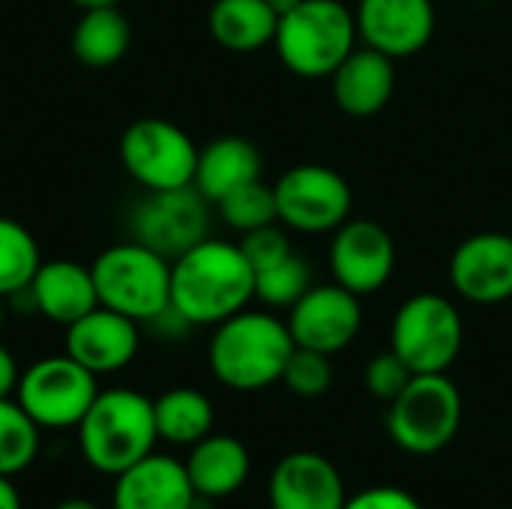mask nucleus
<instances>
[{
    "mask_svg": "<svg viewBox=\"0 0 512 509\" xmlns=\"http://www.w3.org/2000/svg\"><path fill=\"white\" fill-rule=\"evenodd\" d=\"M255 297V270L237 243L204 237L171 261V309L189 327H216Z\"/></svg>",
    "mask_w": 512,
    "mask_h": 509,
    "instance_id": "1",
    "label": "nucleus"
},
{
    "mask_svg": "<svg viewBox=\"0 0 512 509\" xmlns=\"http://www.w3.org/2000/svg\"><path fill=\"white\" fill-rule=\"evenodd\" d=\"M294 348L297 345L285 321L267 312L243 309L216 324L207 360L219 384L237 393H255L282 381L285 363Z\"/></svg>",
    "mask_w": 512,
    "mask_h": 509,
    "instance_id": "2",
    "label": "nucleus"
},
{
    "mask_svg": "<svg viewBox=\"0 0 512 509\" xmlns=\"http://www.w3.org/2000/svg\"><path fill=\"white\" fill-rule=\"evenodd\" d=\"M75 432L84 462L105 477H117L150 456L159 441L153 399L129 387L99 390Z\"/></svg>",
    "mask_w": 512,
    "mask_h": 509,
    "instance_id": "3",
    "label": "nucleus"
},
{
    "mask_svg": "<svg viewBox=\"0 0 512 509\" xmlns=\"http://www.w3.org/2000/svg\"><path fill=\"white\" fill-rule=\"evenodd\" d=\"M354 9L342 0H303L279 18L273 45L285 69L297 78H330L357 48Z\"/></svg>",
    "mask_w": 512,
    "mask_h": 509,
    "instance_id": "4",
    "label": "nucleus"
},
{
    "mask_svg": "<svg viewBox=\"0 0 512 509\" xmlns=\"http://www.w3.org/2000/svg\"><path fill=\"white\" fill-rule=\"evenodd\" d=\"M90 270L105 309L138 324H150L171 309V261L135 240L105 249Z\"/></svg>",
    "mask_w": 512,
    "mask_h": 509,
    "instance_id": "5",
    "label": "nucleus"
},
{
    "mask_svg": "<svg viewBox=\"0 0 512 509\" xmlns=\"http://www.w3.org/2000/svg\"><path fill=\"white\" fill-rule=\"evenodd\" d=\"M462 426V393L441 375H414L390 402V438L411 456H435L453 444Z\"/></svg>",
    "mask_w": 512,
    "mask_h": 509,
    "instance_id": "6",
    "label": "nucleus"
},
{
    "mask_svg": "<svg viewBox=\"0 0 512 509\" xmlns=\"http://www.w3.org/2000/svg\"><path fill=\"white\" fill-rule=\"evenodd\" d=\"M465 342V324L456 309L441 294H414L405 300L393 318L390 348L411 366L414 375L447 372Z\"/></svg>",
    "mask_w": 512,
    "mask_h": 509,
    "instance_id": "7",
    "label": "nucleus"
},
{
    "mask_svg": "<svg viewBox=\"0 0 512 509\" xmlns=\"http://www.w3.org/2000/svg\"><path fill=\"white\" fill-rule=\"evenodd\" d=\"M99 396V381L90 369L75 363L69 354L42 357L21 372L15 402L42 432L75 429L93 399Z\"/></svg>",
    "mask_w": 512,
    "mask_h": 509,
    "instance_id": "8",
    "label": "nucleus"
},
{
    "mask_svg": "<svg viewBox=\"0 0 512 509\" xmlns=\"http://www.w3.org/2000/svg\"><path fill=\"white\" fill-rule=\"evenodd\" d=\"M120 162L144 192L192 186L198 147L186 129L165 117H141L120 138Z\"/></svg>",
    "mask_w": 512,
    "mask_h": 509,
    "instance_id": "9",
    "label": "nucleus"
},
{
    "mask_svg": "<svg viewBox=\"0 0 512 509\" xmlns=\"http://www.w3.org/2000/svg\"><path fill=\"white\" fill-rule=\"evenodd\" d=\"M276 207L279 222L300 234H324L336 231L351 219L354 195L348 180L318 162L294 165L276 180Z\"/></svg>",
    "mask_w": 512,
    "mask_h": 509,
    "instance_id": "10",
    "label": "nucleus"
},
{
    "mask_svg": "<svg viewBox=\"0 0 512 509\" xmlns=\"http://www.w3.org/2000/svg\"><path fill=\"white\" fill-rule=\"evenodd\" d=\"M207 198L195 186L147 192L129 213L135 243L174 261L207 237Z\"/></svg>",
    "mask_w": 512,
    "mask_h": 509,
    "instance_id": "11",
    "label": "nucleus"
},
{
    "mask_svg": "<svg viewBox=\"0 0 512 509\" xmlns=\"http://www.w3.org/2000/svg\"><path fill=\"white\" fill-rule=\"evenodd\" d=\"M333 279L357 297L378 294L396 273L393 234L375 219H348L330 243Z\"/></svg>",
    "mask_w": 512,
    "mask_h": 509,
    "instance_id": "12",
    "label": "nucleus"
},
{
    "mask_svg": "<svg viewBox=\"0 0 512 509\" xmlns=\"http://www.w3.org/2000/svg\"><path fill=\"white\" fill-rule=\"evenodd\" d=\"M288 330L297 348L321 351L327 357L345 351L360 327H363V309L360 297L333 285H312L291 309H288Z\"/></svg>",
    "mask_w": 512,
    "mask_h": 509,
    "instance_id": "13",
    "label": "nucleus"
},
{
    "mask_svg": "<svg viewBox=\"0 0 512 509\" xmlns=\"http://www.w3.org/2000/svg\"><path fill=\"white\" fill-rule=\"evenodd\" d=\"M450 285L477 306L512 300V234L480 231L465 237L450 258Z\"/></svg>",
    "mask_w": 512,
    "mask_h": 509,
    "instance_id": "14",
    "label": "nucleus"
},
{
    "mask_svg": "<svg viewBox=\"0 0 512 509\" xmlns=\"http://www.w3.org/2000/svg\"><path fill=\"white\" fill-rule=\"evenodd\" d=\"M357 36L363 45L402 60L420 54L435 33L432 0H357Z\"/></svg>",
    "mask_w": 512,
    "mask_h": 509,
    "instance_id": "15",
    "label": "nucleus"
},
{
    "mask_svg": "<svg viewBox=\"0 0 512 509\" xmlns=\"http://www.w3.org/2000/svg\"><path fill=\"white\" fill-rule=\"evenodd\" d=\"M138 327H141L138 321L114 309L96 306L93 312H87L84 318L66 327V354L84 369H90L96 378L120 372L138 354L141 345Z\"/></svg>",
    "mask_w": 512,
    "mask_h": 509,
    "instance_id": "16",
    "label": "nucleus"
},
{
    "mask_svg": "<svg viewBox=\"0 0 512 509\" xmlns=\"http://www.w3.org/2000/svg\"><path fill=\"white\" fill-rule=\"evenodd\" d=\"M270 507L273 509H342L345 483L330 459L321 453H288L270 474Z\"/></svg>",
    "mask_w": 512,
    "mask_h": 509,
    "instance_id": "17",
    "label": "nucleus"
},
{
    "mask_svg": "<svg viewBox=\"0 0 512 509\" xmlns=\"http://www.w3.org/2000/svg\"><path fill=\"white\" fill-rule=\"evenodd\" d=\"M192 501L186 465L156 450L114 477L111 509H189Z\"/></svg>",
    "mask_w": 512,
    "mask_h": 509,
    "instance_id": "18",
    "label": "nucleus"
},
{
    "mask_svg": "<svg viewBox=\"0 0 512 509\" xmlns=\"http://www.w3.org/2000/svg\"><path fill=\"white\" fill-rule=\"evenodd\" d=\"M24 294L30 297L39 315H45L60 327L75 324L78 318H84L99 306L93 270L69 258L42 261Z\"/></svg>",
    "mask_w": 512,
    "mask_h": 509,
    "instance_id": "19",
    "label": "nucleus"
},
{
    "mask_svg": "<svg viewBox=\"0 0 512 509\" xmlns=\"http://www.w3.org/2000/svg\"><path fill=\"white\" fill-rule=\"evenodd\" d=\"M333 102L351 117H372L387 108L396 90V60L363 45L330 75Z\"/></svg>",
    "mask_w": 512,
    "mask_h": 509,
    "instance_id": "20",
    "label": "nucleus"
},
{
    "mask_svg": "<svg viewBox=\"0 0 512 509\" xmlns=\"http://www.w3.org/2000/svg\"><path fill=\"white\" fill-rule=\"evenodd\" d=\"M264 159L261 150L240 135H222L198 150V168L192 186L210 201L219 204L228 192L261 180Z\"/></svg>",
    "mask_w": 512,
    "mask_h": 509,
    "instance_id": "21",
    "label": "nucleus"
},
{
    "mask_svg": "<svg viewBox=\"0 0 512 509\" xmlns=\"http://www.w3.org/2000/svg\"><path fill=\"white\" fill-rule=\"evenodd\" d=\"M183 465H186L195 495L222 501L246 483L252 459H249V450L243 447V441H237L231 435L210 432L207 438L192 444L189 459Z\"/></svg>",
    "mask_w": 512,
    "mask_h": 509,
    "instance_id": "22",
    "label": "nucleus"
},
{
    "mask_svg": "<svg viewBox=\"0 0 512 509\" xmlns=\"http://www.w3.org/2000/svg\"><path fill=\"white\" fill-rule=\"evenodd\" d=\"M210 36L234 54H252L273 42L279 15L267 0H216L207 15Z\"/></svg>",
    "mask_w": 512,
    "mask_h": 509,
    "instance_id": "23",
    "label": "nucleus"
},
{
    "mask_svg": "<svg viewBox=\"0 0 512 509\" xmlns=\"http://www.w3.org/2000/svg\"><path fill=\"white\" fill-rule=\"evenodd\" d=\"M132 45L129 18L117 6L81 9V18L72 30V54L87 69H108L126 57Z\"/></svg>",
    "mask_w": 512,
    "mask_h": 509,
    "instance_id": "24",
    "label": "nucleus"
},
{
    "mask_svg": "<svg viewBox=\"0 0 512 509\" xmlns=\"http://www.w3.org/2000/svg\"><path fill=\"white\" fill-rule=\"evenodd\" d=\"M153 417L159 441L174 447H192L213 432V402L192 387H174L153 399Z\"/></svg>",
    "mask_w": 512,
    "mask_h": 509,
    "instance_id": "25",
    "label": "nucleus"
},
{
    "mask_svg": "<svg viewBox=\"0 0 512 509\" xmlns=\"http://www.w3.org/2000/svg\"><path fill=\"white\" fill-rule=\"evenodd\" d=\"M39 264L42 255L33 234L21 222L0 216V297H15L27 291Z\"/></svg>",
    "mask_w": 512,
    "mask_h": 509,
    "instance_id": "26",
    "label": "nucleus"
},
{
    "mask_svg": "<svg viewBox=\"0 0 512 509\" xmlns=\"http://www.w3.org/2000/svg\"><path fill=\"white\" fill-rule=\"evenodd\" d=\"M39 435L42 429L12 396L0 399V477L12 480L36 462Z\"/></svg>",
    "mask_w": 512,
    "mask_h": 509,
    "instance_id": "27",
    "label": "nucleus"
},
{
    "mask_svg": "<svg viewBox=\"0 0 512 509\" xmlns=\"http://www.w3.org/2000/svg\"><path fill=\"white\" fill-rule=\"evenodd\" d=\"M222 222L240 234L258 231L264 225H276L279 222V207H276V189L267 186L264 180H252L234 192H228L219 204H216Z\"/></svg>",
    "mask_w": 512,
    "mask_h": 509,
    "instance_id": "28",
    "label": "nucleus"
},
{
    "mask_svg": "<svg viewBox=\"0 0 512 509\" xmlns=\"http://www.w3.org/2000/svg\"><path fill=\"white\" fill-rule=\"evenodd\" d=\"M312 288L309 261L291 252L285 261L255 273V297L270 309H291Z\"/></svg>",
    "mask_w": 512,
    "mask_h": 509,
    "instance_id": "29",
    "label": "nucleus"
},
{
    "mask_svg": "<svg viewBox=\"0 0 512 509\" xmlns=\"http://www.w3.org/2000/svg\"><path fill=\"white\" fill-rule=\"evenodd\" d=\"M282 384L300 396V399H318L330 390L333 384V366L330 357L321 351H309V348H294V354L285 363L282 372Z\"/></svg>",
    "mask_w": 512,
    "mask_h": 509,
    "instance_id": "30",
    "label": "nucleus"
},
{
    "mask_svg": "<svg viewBox=\"0 0 512 509\" xmlns=\"http://www.w3.org/2000/svg\"><path fill=\"white\" fill-rule=\"evenodd\" d=\"M414 372L411 366L390 348V351H381L378 357L369 360L366 372H363V381H366V390L381 399V402H393L408 384H411Z\"/></svg>",
    "mask_w": 512,
    "mask_h": 509,
    "instance_id": "31",
    "label": "nucleus"
},
{
    "mask_svg": "<svg viewBox=\"0 0 512 509\" xmlns=\"http://www.w3.org/2000/svg\"><path fill=\"white\" fill-rule=\"evenodd\" d=\"M237 246H240V252L246 255V261L252 264L255 273L285 261L294 252L288 234L279 225H264L258 231H249V234H243V240Z\"/></svg>",
    "mask_w": 512,
    "mask_h": 509,
    "instance_id": "32",
    "label": "nucleus"
},
{
    "mask_svg": "<svg viewBox=\"0 0 512 509\" xmlns=\"http://www.w3.org/2000/svg\"><path fill=\"white\" fill-rule=\"evenodd\" d=\"M342 509H423L414 495L396 486H375L345 501Z\"/></svg>",
    "mask_w": 512,
    "mask_h": 509,
    "instance_id": "33",
    "label": "nucleus"
},
{
    "mask_svg": "<svg viewBox=\"0 0 512 509\" xmlns=\"http://www.w3.org/2000/svg\"><path fill=\"white\" fill-rule=\"evenodd\" d=\"M18 381H21L18 363H15V357L9 354V348H3V345H0V399L15 396Z\"/></svg>",
    "mask_w": 512,
    "mask_h": 509,
    "instance_id": "34",
    "label": "nucleus"
},
{
    "mask_svg": "<svg viewBox=\"0 0 512 509\" xmlns=\"http://www.w3.org/2000/svg\"><path fill=\"white\" fill-rule=\"evenodd\" d=\"M0 509H21L18 489L9 477H0Z\"/></svg>",
    "mask_w": 512,
    "mask_h": 509,
    "instance_id": "35",
    "label": "nucleus"
},
{
    "mask_svg": "<svg viewBox=\"0 0 512 509\" xmlns=\"http://www.w3.org/2000/svg\"><path fill=\"white\" fill-rule=\"evenodd\" d=\"M267 3H270V9H273V12H276L279 18H282V15H288L291 9H297V6H300L303 0H267Z\"/></svg>",
    "mask_w": 512,
    "mask_h": 509,
    "instance_id": "36",
    "label": "nucleus"
},
{
    "mask_svg": "<svg viewBox=\"0 0 512 509\" xmlns=\"http://www.w3.org/2000/svg\"><path fill=\"white\" fill-rule=\"evenodd\" d=\"M54 509H99L93 501H87V498H69V501H60Z\"/></svg>",
    "mask_w": 512,
    "mask_h": 509,
    "instance_id": "37",
    "label": "nucleus"
},
{
    "mask_svg": "<svg viewBox=\"0 0 512 509\" xmlns=\"http://www.w3.org/2000/svg\"><path fill=\"white\" fill-rule=\"evenodd\" d=\"M69 3H75L78 9H93V6H117L120 0H69Z\"/></svg>",
    "mask_w": 512,
    "mask_h": 509,
    "instance_id": "38",
    "label": "nucleus"
},
{
    "mask_svg": "<svg viewBox=\"0 0 512 509\" xmlns=\"http://www.w3.org/2000/svg\"><path fill=\"white\" fill-rule=\"evenodd\" d=\"M3 318H6V309H3V297H0V330H3Z\"/></svg>",
    "mask_w": 512,
    "mask_h": 509,
    "instance_id": "39",
    "label": "nucleus"
}]
</instances>
